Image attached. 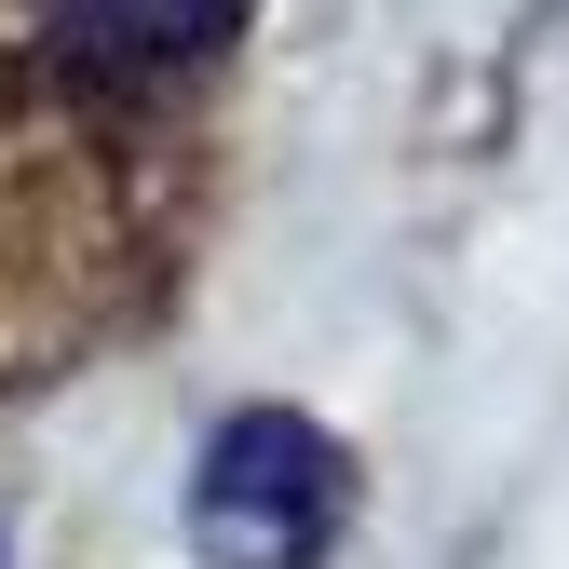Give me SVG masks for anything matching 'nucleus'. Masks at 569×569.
<instances>
[{"label":"nucleus","instance_id":"nucleus-1","mask_svg":"<svg viewBox=\"0 0 569 569\" xmlns=\"http://www.w3.org/2000/svg\"><path fill=\"white\" fill-rule=\"evenodd\" d=\"M339 529V448L312 435L299 407H244L203 435V475H190V542L218 569H312Z\"/></svg>","mask_w":569,"mask_h":569},{"label":"nucleus","instance_id":"nucleus-2","mask_svg":"<svg viewBox=\"0 0 569 569\" xmlns=\"http://www.w3.org/2000/svg\"><path fill=\"white\" fill-rule=\"evenodd\" d=\"M231 28H244V0H54L41 54H54V82H82V96H163Z\"/></svg>","mask_w":569,"mask_h":569}]
</instances>
